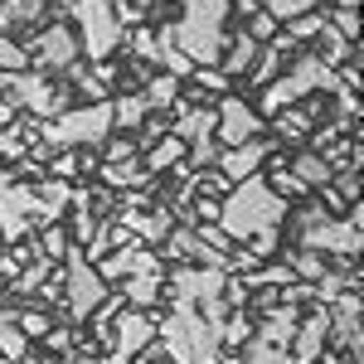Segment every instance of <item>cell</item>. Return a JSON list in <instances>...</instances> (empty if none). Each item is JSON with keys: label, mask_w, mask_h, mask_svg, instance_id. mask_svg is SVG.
<instances>
[{"label": "cell", "mask_w": 364, "mask_h": 364, "mask_svg": "<svg viewBox=\"0 0 364 364\" xmlns=\"http://www.w3.org/2000/svg\"><path fill=\"white\" fill-rule=\"evenodd\" d=\"M68 364H97L92 355H68Z\"/></svg>", "instance_id": "obj_42"}, {"label": "cell", "mask_w": 364, "mask_h": 364, "mask_svg": "<svg viewBox=\"0 0 364 364\" xmlns=\"http://www.w3.org/2000/svg\"><path fill=\"white\" fill-rule=\"evenodd\" d=\"M29 355V340L15 331V321L10 326H0V360H10V364H20Z\"/></svg>", "instance_id": "obj_34"}, {"label": "cell", "mask_w": 364, "mask_h": 364, "mask_svg": "<svg viewBox=\"0 0 364 364\" xmlns=\"http://www.w3.org/2000/svg\"><path fill=\"white\" fill-rule=\"evenodd\" d=\"M29 243H34V252H39L44 262H63V257H68V248H73V243H68V233H63L58 224L39 228V238H29Z\"/></svg>", "instance_id": "obj_23"}, {"label": "cell", "mask_w": 364, "mask_h": 364, "mask_svg": "<svg viewBox=\"0 0 364 364\" xmlns=\"http://www.w3.org/2000/svg\"><path fill=\"white\" fill-rule=\"evenodd\" d=\"M321 29H326V15H321V10H311V15H296V20H287V25H282V34H287L291 44H306V39H316Z\"/></svg>", "instance_id": "obj_27"}, {"label": "cell", "mask_w": 364, "mask_h": 364, "mask_svg": "<svg viewBox=\"0 0 364 364\" xmlns=\"http://www.w3.org/2000/svg\"><path fill=\"white\" fill-rule=\"evenodd\" d=\"M141 122H146V102H141V97H132V92H127V97H112V132L117 127L136 132Z\"/></svg>", "instance_id": "obj_24"}, {"label": "cell", "mask_w": 364, "mask_h": 364, "mask_svg": "<svg viewBox=\"0 0 364 364\" xmlns=\"http://www.w3.org/2000/svg\"><path fill=\"white\" fill-rule=\"evenodd\" d=\"M112 136V97L107 102H87V107H68L54 122H39V141L49 151H83V146H102Z\"/></svg>", "instance_id": "obj_5"}, {"label": "cell", "mask_w": 364, "mask_h": 364, "mask_svg": "<svg viewBox=\"0 0 364 364\" xmlns=\"http://www.w3.org/2000/svg\"><path fill=\"white\" fill-rule=\"evenodd\" d=\"M267 156H272V141L267 136H252V141H243V146H228V151H219V175H224L228 185H243V180H252V175H262Z\"/></svg>", "instance_id": "obj_14"}, {"label": "cell", "mask_w": 364, "mask_h": 364, "mask_svg": "<svg viewBox=\"0 0 364 364\" xmlns=\"http://www.w3.org/2000/svg\"><path fill=\"white\" fill-rule=\"evenodd\" d=\"M214 122H219V117H214V107H209V102H195V107H185V112L170 122V136H180L185 146H190V141L214 136Z\"/></svg>", "instance_id": "obj_17"}, {"label": "cell", "mask_w": 364, "mask_h": 364, "mask_svg": "<svg viewBox=\"0 0 364 364\" xmlns=\"http://www.w3.org/2000/svg\"><path fill=\"white\" fill-rule=\"evenodd\" d=\"M180 161H185V141H180V136H170V132H166V136H161L156 146H151V156H146L141 166H146V175H151V180H156V175L175 170Z\"/></svg>", "instance_id": "obj_21"}, {"label": "cell", "mask_w": 364, "mask_h": 364, "mask_svg": "<svg viewBox=\"0 0 364 364\" xmlns=\"http://www.w3.org/2000/svg\"><path fill=\"white\" fill-rule=\"evenodd\" d=\"M49 272H54V262H44V257H34V262H29L25 272L15 277V291H20V296H29V291H39V287L49 282Z\"/></svg>", "instance_id": "obj_30"}, {"label": "cell", "mask_w": 364, "mask_h": 364, "mask_svg": "<svg viewBox=\"0 0 364 364\" xmlns=\"http://www.w3.org/2000/svg\"><path fill=\"white\" fill-rule=\"evenodd\" d=\"M364 209L360 204H350L340 219H316V224H301V248L311 252H331V257H345V262H355L364 248Z\"/></svg>", "instance_id": "obj_8"}, {"label": "cell", "mask_w": 364, "mask_h": 364, "mask_svg": "<svg viewBox=\"0 0 364 364\" xmlns=\"http://www.w3.org/2000/svg\"><path fill=\"white\" fill-rule=\"evenodd\" d=\"M44 345H49L54 355H68V350H73V331H49V336H44Z\"/></svg>", "instance_id": "obj_39"}, {"label": "cell", "mask_w": 364, "mask_h": 364, "mask_svg": "<svg viewBox=\"0 0 364 364\" xmlns=\"http://www.w3.org/2000/svg\"><path fill=\"white\" fill-rule=\"evenodd\" d=\"M175 97H180V78H170V73H161V78H151V83L141 87L146 112H170V107H175Z\"/></svg>", "instance_id": "obj_22"}, {"label": "cell", "mask_w": 364, "mask_h": 364, "mask_svg": "<svg viewBox=\"0 0 364 364\" xmlns=\"http://www.w3.org/2000/svg\"><path fill=\"white\" fill-rule=\"evenodd\" d=\"M10 122H15V107H10V102H5V97H0V132H5V127H10Z\"/></svg>", "instance_id": "obj_41"}, {"label": "cell", "mask_w": 364, "mask_h": 364, "mask_svg": "<svg viewBox=\"0 0 364 364\" xmlns=\"http://www.w3.org/2000/svg\"><path fill=\"white\" fill-rule=\"evenodd\" d=\"M122 311H127L122 291H107V296H102V301L92 306V316H87V321H92V331H97V336H112V321L122 316Z\"/></svg>", "instance_id": "obj_25"}, {"label": "cell", "mask_w": 364, "mask_h": 364, "mask_svg": "<svg viewBox=\"0 0 364 364\" xmlns=\"http://www.w3.org/2000/svg\"><path fill=\"white\" fill-rule=\"evenodd\" d=\"M122 44H127V49H132V54L136 58H146V63H156V58H161V44H156V34H151V29H132V34H122Z\"/></svg>", "instance_id": "obj_29"}, {"label": "cell", "mask_w": 364, "mask_h": 364, "mask_svg": "<svg viewBox=\"0 0 364 364\" xmlns=\"http://www.w3.org/2000/svg\"><path fill=\"white\" fill-rule=\"evenodd\" d=\"M156 340L170 364H219V331H209L195 301H170V321L156 326Z\"/></svg>", "instance_id": "obj_3"}, {"label": "cell", "mask_w": 364, "mask_h": 364, "mask_svg": "<svg viewBox=\"0 0 364 364\" xmlns=\"http://www.w3.org/2000/svg\"><path fill=\"white\" fill-rule=\"evenodd\" d=\"M151 340H156V316L127 306L112 321V350H107V360H97V364H132Z\"/></svg>", "instance_id": "obj_11"}, {"label": "cell", "mask_w": 364, "mask_h": 364, "mask_svg": "<svg viewBox=\"0 0 364 364\" xmlns=\"http://www.w3.org/2000/svg\"><path fill=\"white\" fill-rule=\"evenodd\" d=\"M0 296H5V282H0Z\"/></svg>", "instance_id": "obj_43"}, {"label": "cell", "mask_w": 364, "mask_h": 364, "mask_svg": "<svg viewBox=\"0 0 364 364\" xmlns=\"http://www.w3.org/2000/svg\"><path fill=\"white\" fill-rule=\"evenodd\" d=\"M180 20L170 25V39L195 58V63H219L228 34V0H170Z\"/></svg>", "instance_id": "obj_2"}, {"label": "cell", "mask_w": 364, "mask_h": 364, "mask_svg": "<svg viewBox=\"0 0 364 364\" xmlns=\"http://www.w3.org/2000/svg\"><path fill=\"white\" fill-rule=\"evenodd\" d=\"M25 68H29V49L0 34V73H25Z\"/></svg>", "instance_id": "obj_33"}, {"label": "cell", "mask_w": 364, "mask_h": 364, "mask_svg": "<svg viewBox=\"0 0 364 364\" xmlns=\"http://www.w3.org/2000/svg\"><path fill=\"white\" fill-rule=\"evenodd\" d=\"M277 20H272V15H267V10H252L248 15V25H243V34H248L252 44H272V39H277Z\"/></svg>", "instance_id": "obj_31"}, {"label": "cell", "mask_w": 364, "mask_h": 364, "mask_svg": "<svg viewBox=\"0 0 364 364\" xmlns=\"http://www.w3.org/2000/svg\"><path fill=\"white\" fill-rule=\"evenodd\" d=\"M97 161H107V166H117V161H136V141H132V136H117V141H107V151H102Z\"/></svg>", "instance_id": "obj_37"}, {"label": "cell", "mask_w": 364, "mask_h": 364, "mask_svg": "<svg viewBox=\"0 0 364 364\" xmlns=\"http://www.w3.org/2000/svg\"><path fill=\"white\" fill-rule=\"evenodd\" d=\"M63 262H68V267H63V306H68L73 326H78V321H87V316H92V306H97L112 287L97 277V267L83 257V248H68V257H63Z\"/></svg>", "instance_id": "obj_9"}, {"label": "cell", "mask_w": 364, "mask_h": 364, "mask_svg": "<svg viewBox=\"0 0 364 364\" xmlns=\"http://www.w3.org/2000/svg\"><path fill=\"white\" fill-rule=\"evenodd\" d=\"M78 166H83V151H58L54 166H49V175H54V180H68Z\"/></svg>", "instance_id": "obj_38"}, {"label": "cell", "mask_w": 364, "mask_h": 364, "mask_svg": "<svg viewBox=\"0 0 364 364\" xmlns=\"http://www.w3.org/2000/svg\"><path fill=\"white\" fill-rule=\"evenodd\" d=\"M161 277H166V272H136V277L117 282V291H122V301L132 311H151L161 301Z\"/></svg>", "instance_id": "obj_18"}, {"label": "cell", "mask_w": 364, "mask_h": 364, "mask_svg": "<svg viewBox=\"0 0 364 364\" xmlns=\"http://www.w3.org/2000/svg\"><path fill=\"white\" fill-rule=\"evenodd\" d=\"M243 364H291L287 360V350L282 345H267V340H248V355H243Z\"/></svg>", "instance_id": "obj_35"}, {"label": "cell", "mask_w": 364, "mask_h": 364, "mask_svg": "<svg viewBox=\"0 0 364 364\" xmlns=\"http://www.w3.org/2000/svg\"><path fill=\"white\" fill-rule=\"evenodd\" d=\"M0 364H10V360H0Z\"/></svg>", "instance_id": "obj_44"}, {"label": "cell", "mask_w": 364, "mask_h": 364, "mask_svg": "<svg viewBox=\"0 0 364 364\" xmlns=\"http://www.w3.org/2000/svg\"><path fill=\"white\" fill-rule=\"evenodd\" d=\"M311 92H331V97H336L340 78L316 54H296L291 68H282V78H272V83L262 87V97H257V107H252V112L262 117V122H272L277 112L296 107V102H306Z\"/></svg>", "instance_id": "obj_4"}, {"label": "cell", "mask_w": 364, "mask_h": 364, "mask_svg": "<svg viewBox=\"0 0 364 364\" xmlns=\"http://www.w3.org/2000/svg\"><path fill=\"white\" fill-rule=\"evenodd\" d=\"M29 63H39L34 73H68L73 63H78V34L68 20H54L49 29H39V39H34V58Z\"/></svg>", "instance_id": "obj_13"}, {"label": "cell", "mask_w": 364, "mask_h": 364, "mask_svg": "<svg viewBox=\"0 0 364 364\" xmlns=\"http://www.w3.org/2000/svg\"><path fill=\"white\" fill-rule=\"evenodd\" d=\"M15 331L25 340H44L49 331H54V321L44 316V311H15Z\"/></svg>", "instance_id": "obj_28"}, {"label": "cell", "mask_w": 364, "mask_h": 364, "mask_svg": "<svg viewBox=\"0 0 364 364\" xmlns=\"http://www.w3.org/2000/svg\"><path fill=\"white\" fill-rule=\"evenodd\" d=\"M0 87H5V102L20 112L25 107L34 122H54V117L68 112V83H58V78H49V73H34V68H25V73H0Z\"/></svg>", "instance_id": "obj_6"}, {"label": "cell", "mask_w": 364, "mask_h": 364, "mask_svg": "<svg viewBox=\"0 0 364 364\" xmlns=\"http://www.w3.org/2000/svg\"><path fill=\"white\" fill-rule=\"evenodd\" d=\"M190 83H195L199 92H219V97H228V87H233V83L224 78V73L214 68V63H199L195 73H190Z\"/></svg>", "instance_id": "obj_32"}, {"label": "cell", "mask_w": 364, "mask_h": 364, "mask_svg": "<svg viewBox=\"0 0 364 364\" xmlns=\"http://www.w3.org/2000/svg\"><path fill=\"white\" fill-rule=\"evenodd\" d=\"M39 228V199H34V185L20 180V185H5L0 190V243H25Z\"/></svg>", "instance_id": "obj_10"}, {"label": "cell", "mask_w": 364, "mask_h": 364, "mask_svg": "<svg viewBox=\"0 0 364 364\" xmlns=\"http://www.w3.org/2000/svg\"><path fill=\"white\" fill-rule=\"evenodd\" d=\"M287 267H291V277H296V282H316L321 272H326V257L311 252V248H296V252H287Z\"/></svg>", "instance_id": "obj_26"}, {"label": "cell", "mask_w": 364, "mask_h": 364, "mask_svg": "<svg viewBox=\"0 0 364 364\" xmlns=\"http://www.w3.org/2000/svg\"><path fill=\"white\" fill-rule=\"evenodd\" d=\"M321 0H267V15L277 20V25H287V20H296V15H311Z\"/></svg>", "instance_id": "obj_36"}, {"label": "cell", "mask_w": 364, "mask_h": 364, "mask_svg": "<svg viewBox=\"0 0 364 364\" xmlns=\"http://www.w3.org/2000/svg\"><path fill=\"white\" fill-rule=\"evenodd\" d=\"M214 117H219V122H214V141H219L224 151H228V146H243V141H252V136H267V122L252 112V102L233 97V92L219 97Z\"/></svg>", "instance_id": "obj_12"}, {"label": "cell", "mask_w": 364, "mask_h": 364, "mask_svg": "<svg viewBox=\"0 0 364 364\" xmlns=\"http://www.w3.org/2000/svg\"><path fill=\"white\" fill-rule=\"evenodd\" d=\"M326 306H316L311 316H301L296 321V331H291V345H287V360L291 364H316L331 345H326Z\"/></svg>", "instance_id": "obj_15"}, {"label": "cell", "mask_w": 364, "mask_h": 364, "mask_svg": "<svg viewBox=\"0 0 364 364\" xmlns=\"http://www.w3.org/2000/svg\"><path fill=\"white\" fill-rule=\"evenodd\" d=\"M97 175H102V185H112V190H146V185H151V175H146L141 161H117V166L102 161Z\"/></svg>", "instance_id": "obj_20"}, {"label": "cell", "mask_w": 364, "mask_h": 364, "mask_svg": "<svg viewBox=\"0 0 364 364\" xmlns=\"http://www.w3.org/2000/svg\"><path fill=\"white\" fill-rule=\"evenodd\" d=\"M257 49H262V44H252L248 34L238 29V34L228 39V49L219 54V63H214V68L224 73L228 83H233V78H248V68H252V58H257Z\"/></svg>", "instance_id": "obj_16"}, {"label": "cell", "mask_w": 364, "mask_h": 364, "mask_svg": "<svg viewBox=\"0 0 364 364\" xmlns=\"http://www.w3.org/2000/svg\"><path fill=\"white\" fill-rule=\"evenodd\" d=\"M282 219H287V199L272 195L262 175H252V180H243V185H233V190L219 199V228H224L233 243H248L252 233L282 228Z\"/></svg>", "instance_id": "obj_1"}, {"label": "cell", "mask_w": 364, "mask_h": 364, "mask_svg": "<svg viewBox=\"0 0 364 364\" xmlns=\"http://www.w3.org/2000/svg\"><path fill=\"white\" fill-rule=\"evenodd\" d=\"M44 5H63L68 10V25L78 34V49L92 63H102L122 44V29L112 20V0H44Z\"/></svg>", "instance_id": "obj_7"}, {"label": "cell", "mask_w": 364, "mask_h": 364, "mask_svg": "<svg viewBox=\"0 0 364 364\" xmlns=\"http://www.w3.org/2000/svg\"><path fill=\"white\" fill-rule=\"evenodd\" d=\"M228 10H243V15H252V10H267V0H228Z\"/></svg>", "instance_id": "obj_40"}, {"label": "cell", "mask_w": 364, "mask_h": 364, "mask_svg": "<svg viewBox=\"0 0 364 364\" xmlns=\"http://www.w3.org/2000/svg\"><path fill=\"white\" fill-rule=\"evenodd\" d=\"M287 170L296 175V185H301V190H326V185L336 180V170L326 166L316 151H301V156H291V161H287Z\"/></svg>", "instance_id": "obj_19"}]
</instances>
